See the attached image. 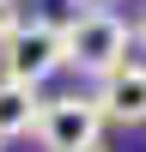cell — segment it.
<instances>
[{
    "instance_id": "277c9868",
    "label": "cell",
    "mask_w": 146,
    "mask_h": 152,
    "mask_svg": "<svg viewBox=\"0 0 146 152\" xmlns=\"http://www.w3.org/2000/svg\"><path fill=\"white\" fill-rule=\"evenodd\" d=\"M91 97H97V110H104V122H146V67L140 61L116 67Z\"/></svg>"
},
{
    "instance_id": "ba28073f",
    "label": "cell",
    "mask_w": 146,
    "mask_h": 152,
    "mask_svg": "<svg viewBox=\"0 0 146 152\" xmlns=\"http://www.w3.org/2000/svg\"><path fill=\"white\" fill-rule=\"evenodd\" d=\"M91 6H110V0H91Z\"/></svg>"
},
{
    "instance_id": "3957f363",
    "label": "cell",
    "mask_w": 146,
    "mask_h": 152,
    "mask_svg": "<svg viewBox=\"0 0 146 152\" xmlns=\"http://www.w3.org/2000/svg\"><path fill=\"white\" fill-rule=\"evenodd\" d=\"M97 134H104V110H97V97H49L43 104V122H36V140L49 152H85L97 146Z\"/></svg>"
},
{
    "instance_id": "52a82bcc",
    "label": "cell",
    "mask_w": 146,
    "mask_h": 152,
    "mask_svg": "<svg viewBox=\"0 0 146 152\" xmlns=\"http://www.w3.org/2000/svg\"><path fill=\"white\" fill-rule=\"evenodd\" d=\"M85 152H110V146H104V140H97V146H85Z\"/></svg>"
},
{
    "instance_id": "7a4b0ae2",
    "label": "cell",
    "mask_w": 146,
    "mask_h": 152,
    "mask_svg": "<svg viewBox=\"0 0 146 152\" xmlns=\"http://www.w3.org/2000/svg\"><path fill=\"white\" fill-rule=\"evenodd\" d=\"M0 79H18V85H43L49 73L67 67V24H49V18H31L12 31V43H0Z\"/></svg>"
},
{
    "instance_id": "6da1fadb",
    "label": "cell",
    "mask_w": 146,
    "mask_h": 152,
    "mask_svg": "<svg viewBox=\"0 0 146 152\" xmlns=\"http://www.w3.org/2000/svg\"><path fill=\"white\" fill-rule=\"evenodd\" d=\"M128 43H134V31L110 6H85V12L67 18V67L91 73L97 85H104L116 67H128Z\"/></svg>"
},
{
    "instance_id": "8992f818",
    "label": "cell",
    "mask_w": 146,
    "mask_h": 152,
    "mask_svg": "<svg viewBox=\"0 0 146 152\" xmlns=\"http://www.w3.org/2000/svg\"><path fill=\"white\" fill-rule=\"evenodd\" d=\"M24 24V12H18V0H0V43H12V31Z\"/></svg>"
},
{
    "instance_id": "5b68a950",
    "label": "cell",
    "mask_w": 146,
    "mask_h": 152,
    "mask_svg": "<svg viewBox=\"0 0 146 152\" xmlns=\"http://www.w3.org/2000/svg\"><path fill=\"white\" fill-rule=\"evenodd\" d=\"M36 122H43V97H36V85L0 79V140H18V134H36Z\"/></svg>"
}]
</instances>
